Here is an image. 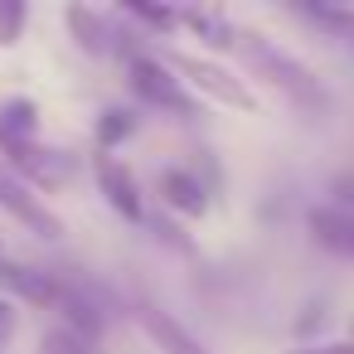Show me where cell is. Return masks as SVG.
Here are the masks:
<instances>
[{"label":"cell","mask_w":354,"mask_h":354,"mask_svg":"<svg viewBox=\"0 0 354 354\" xmlns=\"http://www.w3.org/2000/svg\"><path fill=\"white\" fill-rule=\"evenodd\" d=\"M243 39V59L257 68V73H267V83L272 88H281L296 107H306V112H325L330 107V97H325V88H320V78L296 59V54H286V49H277L267 35H257V30H248V35H238Z\"/></svg>","instance_id":"1"},{"label":"cell","mask_w":354,"mask_h":354,"mask_svg":"<svg viewBox=\"0 0 354 354\" xmlns=\"http://www.w3.org/2000/svg\"><path fill=\"white\" fill-rule=\"evenodd\" d=\"M170 64H175L209 102L233 107V112H252V107H257V97H252L228 68H218V64H209V59H199V54H170Z\"/></svg>","instance_id":"2"},{"label":"cell","mask_w":354,"mask_h":354,"mask_svg":"<svg viewBox=\"0 0 354 354\" xmlns=\"http://www.w3.org/2000/svg\"><path fill=\"white\" fill-rule=\"evenodd\" d=\"M127 83H131V93H136L141 102L165 107V112H175V117H194V102L185 97L180 78H170V68H165V64H156V59L136 54V59L127 64Z\"/></svg>","instance_id":"3"},{"label":"cell","mask_w":354,"mask_h":354,"mask_svg":"<svg viewBox=\"0 0 354 354\" xmlns=\"http://www.w3.org/2000/svg\"><path fill=\"white\" fill-rule=\"evenodd\" d=\"M0 209L15 214V218H20L25 228H35L39 238H59V233H64V223L44 209V199L30 194V185H20L10 170H0Z\"/></svg>","instance_id":"4"},{"label":"cell","mask_w":354,"mask_h":354,"mask_svg":"<svg viewBox=\"0 0 354 354\" xmlns=\"http://www.w3.org/2000/svg\"><path fill=\"white\" fill-rule=\"evenodd\" d=\"M6 156H10V165H15L20 175H30L39 189H59V185H68V175H73V160H68L64 151H44L39 141L6 146Z\"/></svg>","instance_id":"5"},{"label":"cell","mask_w":354,"mask_h":354,"mask_svg":"<svg viewBox=\"0 0 354 354\" xmlns=\"http://www.w3.org/2000/svg\"><path fill=\"white\" fill-rule=\"evenodd\" d=\"M306 228H310V238H315L325 252L354 262V214H344V209H335V204H330V209L315 204V209L306 214Z\"/></svg>","instance_id":"6"},{"label":"cell","mask_w":354,"mask_h":354,"mask_svg":"<svg viewBox=\"0 0 354 354\" xmlns=\"http://www.w3.org/2000/svg\"><path fill=\"white\" fill-rule=\"evenodd\" d=\"M0 286L6 291H15L20 301H30V306H59V281H54V272H39V267H20V262H6L0 257Z\"/></svg>","instance_id":"7"},{"label":"cell","mask_w":354,"mask_h":354,"mask_svg":"<svg viewBox=\"0 0 354 354\" xmlns=\"http://www.w3.org/2000/svg\"><path fill=\"white\" fill-rule=\"evenodd\" d=\"M93 170H97V185H102L107 204H112L122 218H141V194H136L131 170H127L122 160H112V156H97V160H93Z\"/></svg>","instance_id":"8"},{"label":"cell","mask_w":354,"mask_h":354,"mask_svg":"<svg viewBox=\"0 0 354 354\" xmlns=\"http://www.w3.org/2000/svg\"><path fill=\"white\" fill-rule=\"evenodd\" d=\"M141 325H146V335L160 344V354H209L180 320H170L165 310H156V306H141Z\"/></svg>","instance_id":"9"},{"label":"cell","mask_w":354,"mask_h":354,"mask_svg":"<svg viewBox=\"0 0 354 354\" xmlns=\"http://www.w3.org/2000/svg\"><path fill=\"white\" fill-rule=\"evenodd\" d=\"M160 199H165L170 209H180L185 218L209 214V189H204L189 170H165V175H160Z\"/></svg>","instance_id":"10"},{"label":"cell","mask_w":354,"mask_h":354,"mask_svg":"<svg viewBox=\"0 0 354 354\" xmlns=\"http://www.w3.org/2000/svg\"><path fill=\"white\" fill-rule=\"evenodd\" d=\"M35 131H39V107L30 97H10L6 107H0V151L35 141Z\"/></svg>","instance_id":"11"},{"label":"cell","mask_w":354,"mask_h":354,"mask_svg":"<svg viewBox=\"0 0 354 354\" xmlns=\"http://www.w3.org/2000/svg\"><path fill=\"white\" fill-rule=\"evenodd\" d=\"M180 25H189L204 44H214V49H228V44H238V30L228 25V15L223 10H180Z\"/></svg>","instance_id":"12"},{"label":"cell","mask_w":354,"mask_h":354,"mask_svg":"<svg viewBox=\"0 0 354 354\" xmlns=\"http://www.w3.org/2000/svg\"><path fill=\"white\" fill-rule=\"evenodd\" d=\"M68 30L78 35V44H83V49H93V54H102V49H107V30H102V20H97L93 10L73 6V10H68Z\"/></svg>","instance_id":"13"},{"label":"cell","mask_w":354,"mask_h":354,"mask_svg":"<svg viewBox=\"0 0 354 354\" xmlns=\"http://www.w3.org/2000/svg\"><path fill=\"white\" fill-rule=\"evenodd\" d=\"M136 131V117L131 112H122V107H112V112H102V122H97V141H102V156L117 146V141H127Z\"/></svg>","instance_id":"14"},{"label":"cell","mask_w":354,"mask_h":354,"mask_svg":"<svg viewBox=\"0 0 354 354\" xmlns=\"http://www.w3.org/2000/svg\"><path fill=\"white\" fill-rule=\"evenodd\" d=\"M25 20H30V10L20 6V0H0V44H6V49L20 39Z\"/></svg>","instance_id":"15"},{"label":"cell","mask_w":354,"mask_h":354,"mask_svg":"<svg viewBox=\"0 0 354 354\" xmlns=\"http://www.w3.org/2000/svg\"><path fill=\"white\" fill-rule=\"evenodd\" d=\"M131 15H136V20H146V25H156V30H175V25H180V10H156V6H131Z\"/></svg>","instance_id":"16"},{"label":"cell","mask_w":354,"mask_h":354,"mask_svg":"<svg viewBox=\"0 0 354 354\" xmlns=\"http://www.w3.org/2000/svg\"><path fill=\"white\" fill-rule=\"evenodd\" d=\"M335 194H339V209L354 214V175H339V180H335Z\"/></svg>","instance_id":"17"},{"label":"cell","mask_w":354,"mask_h":354,"mask_svg":"<svg viewBox=\"0 0 354 354\" xmlns=\"http://www.w3.org/2000/svg\"><path fill=\"white\" fill-rule=\"evenodd\" d=\"M10 335H15V306H10L6 296H0V344H6Z\"/></svg>","instance_id":"18"},{"label":"cell","mask_w":354,"mask_h":354,"mask_svg":"<svg viewBox=\"0 0 354 354\" xmlns=\"http://www.w3.org/2000/svg\"><path fill=\"white\" fill-rule=\"evenodd\" d=\"M301 354H354V344H310Z\"/></svg>","instance_id":"19"}]
</instances>
